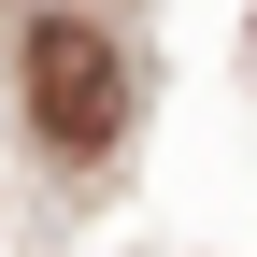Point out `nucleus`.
Wrapping results in <instances>:
<instances>
[{
	"instance_id": "f257e3e1",
	"label": "nucleus",
	"mask_w": 257,
	"mask_h": 257,
	"mask_svg": "<svg viewBox=\"0 0 257 257\" xmlns=\"http://www.w3.org/2000/svg\"><path fill=\"white\" fill-rule=\"evenodd\" d=\"M29 114H43V143L100 157L114 128H128V57H114L86 15H43V29H29Z\"/></svg>"
}]
</instances>
